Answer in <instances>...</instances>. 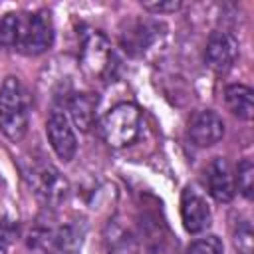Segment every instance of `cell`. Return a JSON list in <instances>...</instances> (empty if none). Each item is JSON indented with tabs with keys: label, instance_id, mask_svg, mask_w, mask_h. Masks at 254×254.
<instances>
[{
	"label": "cell",
	"instance_id": "1",
	"mask_svg": "<svg viewBox=\"0 0 254 254\" xmlns=\"http://www.w3.org/2000/svg\"><path fill=\"white\" fill-rule=\"evenodd\" d=\"M30 127V97L22 81L8 75L0 87V129L10 141H20Z\"/></svg>",
	"mask_w": 254,
	"mask_h": 254
},
{
	"label": "cell",
	"instance_id": "2",
	"mask_svg": "<svg viewBox=\"0 0 254 254\" xmlns=\"http://www.w3.org/2000/svg\"><path fill=\"white\" fill-rule=\"evenodd\" d=\"M141 131V111L135 103L123 101L111 107L103 121H101V133L109 147H125L135 141V137Z\"/></svg>",
	"mask_w": 254,
	"mask_h": 254
},
{
	"label": "cell",
	"instance_id": "3",
	"mask_svg": "<svg viewBox=\"0 0 254 254\" xmlns=\"http://www.w3.org/2000/svg\"><path fill=\"white\" fill-rule=\"evenodd\" d=\"M79 64H81L83 73L93 79H109L113 75L117 60H115L109 40L101 32H93L85 38L81 46Z\"/></svg>",
	"mask_w": 254,
	"mask_h": 254
},
{
	"label": "cell",
	"instance_id": "4",
	"mask_svg": "<svg viewBox=\"0 0 254 254\" xmlns=\"http://www.w3.org/2000/svg\"><path fill=\"white\" fill-rule=\"evenodd\" d=\"M54 42L52 20L46 12H34L28 16H20L18 42L16 48L26 56H38L46 52Z\"/></svg>",
	"mask_w": 254,
	"mask_h": 254
},
{
	"label": "cell",
	"instance_id": "5",
	"mask_svg": "<svg viewBox=\"0 0 254 254\" xmlns=\"http://www.w3.org/2000/svg\"><path fill=\"white\" fill-rule=\"evenodd\" d=\"M46 135H48V141L54 149V153L62 159V161H71L75 157V151H77V139H75V133L69 125V119L65 117L64 111H52L50 117H48V123H46Z\"/></svg>",
	"mask_w": 254,
	"mask_h": 254
},
{
	"label": "cell",
	"instance_id": "6",
	"mask_svg": "<svg viewBox=\"0 0 254 254\" xmlns=\"http://www.w3.org/2000/svg\"><path fill=\"white\" fill-rule=\"evenodd\" d=\"M32 185L36 189V194L52 206H58L60 202L65 200L69 185L64 179V175L52 167V165H42L32 171Z\"/></svg>",
	"mask_w": 254,
	"mask_h": 254
},
{
	"label": "cell",
	"instance_id": "7",
	"mask_svg": "<svg viewBox=\"0 0 254 254\" xmlns=\"http://www.w3.org/2000/svg\"><path fill=\"white\" fill-rule=\"evenodd\" d=\"M181 218L190 234H198L210 226V208L204 196L192 187H187L181 194Z\"/></svg>",
	"mask_w": 254,
	"mask_h": 254
},
{
	"label": "cell",
	"instance_id": "8",
	"mask_svg": "<svg viewBox=\"0 0 254 254\" xmlns=\"http://www.w3.org/2000/svg\"><path fill=\"white\" fill-rule=\"evenodd\" d=\"M206 64L214 71H226L234 65L238 58V42L232 34L228 32H214L210 34L206 42V52H204Z\"/></svg>",
	"mask_w": 254,
	"mask_h": 254
},
{
	"label": "cell",
	"instance_id": "9",
	"mask_svg": "<svg viewBox=\"0 0 254 254\" xmlns=\"http://www.w3.org/2000/svg\"><path fill=\"white\" fill-rule=\"evenodd\" d=\"M224 135V123L216 111H198L189 123V137L196 147H212Z\"/></svg>",
	"mask_w": 254,
	"mask_h": 254
},
{
	"label": "cell",
	"instance_id": "10",
	"mask_svg": "<svg viewBox=\"0 0 254 254\" xmlns=\"http://www.w3.org/2000/svg\"><path fill=\"white\" fill-rule=\"evenodd\" d=\"M206 185H208V192L214 200H218V202L232 200L236 183H234V175L224 159L216 157L210 161V165L206 167Z\"/></svg>",
	"mask_w": 254,
	"mask_h": 254
},
{
	"label": "cell",
	"instance_id": "11",
	"mask_svg": "<svg viewBox=\"0 0 254 254\" xmlns=\"http://www.w3.org/2000/svg\"><path fill=\"white\" fill-rule=\"evenodd\" d=\"M224 101H226V107L230 109L232 115H236L238 119H252L254 115V93L248 85H242V83H234V85H228L224 89Z\"/></svg>",
	"mask_w": 254,
	"mask_h": 254
},
{
	"label": "cell",
	"instance_id": "12",
	"mask_svg": "<svg viewBox=\"0 0 254 254\" xmlns=\"http://www.w3.org/2000/svg\"><path fill=\"white\" fill-rule=\"evenodd\" d=\"M69 115L81 131H89L95 123V109H97V97L93 93H75L71 95L67 103Z\"/></svg>",
	"mask_w": 254,
	"mask_h": 254
},
{
	"label": "cell",
	"instance_id": "13",
	"mask_svg": "<svg viewBox=\"0 0 254 254\" xmlns=\"http://www.w3.org/2000/svg\"><path fill=\"white\" fill-rule=\"evenodd\" d=\"M105 242H107V252L109 254H139V244L133 238V234L129 230H125L119 224H109L107 234H105Z\"/></svg>",
	"mask_w": 254,
	"mask_h": 254
},
{
	"label": "cell",
	"instance_id": "14",
	"mask_svg": "<svg viewBox=\"0 0 254 254\" xmlns=\"http://www.w3.org/2000/svg\"><path fill=\"white\" fill-rule=\"evenodd\" d=\"M81 232L75 224H64L56 228V244L60 254H75L81 246Z\"/></svg>",
	"mask_w": 254,
	"mask_h": 254
},
{
	"label": "cell",
	"instance_id": "15",
	"mask_svg": "<svg viewBox=\"0 0 254 254\" xmlns=\"http://www.w3.org/2000/svg\"><path fill=\"white\" fill-rule=\"evenodd\" d=\"M18 28H20V14H6V16H2V20H0V46L16 48Z\"/></svg>",
	"mask_w": 254,
	"mask_h": 254
},
{
	"label": "cell",
	"instance_id": "16",
	"mask_svg": "<svg viewBox=\"0 0 254 254\" xmlns=\"http://www.w3.org/2000/svg\"><path fill=\"white\" fill-rule=\"evenodd\" d=\"M234 183H238V190L250 198L252 196V190H254V165L250 159H242L238 169H236V177H234Z\"/></svg>",
	"mask_w": 254,
	"mask_h": 254
},
{
	"label": "cell",
	"instance_id": "17",
	"mask_svg": "<svg viewBox=\"0 0 254 254\" xmlns=\"http://www.w3.org/2000/svg\"><path fill=\"white\" fill-rule=\"evenodd\" d=\"M187 254H224V248H222V242L218 236L210 234V236H204V238H198L194 240Z\"/></svg>",
	"mask_w": 254,
	"mask_h": 254
},
{
	"label": "cell",
	"instance_id": "18",
	"mask_svg": "<svg viewBox=\"0 0 254 254\" xmlns=\"http://www.w3.org/2000/svg\"><path fill=\"white\" fill-rule=\"evenodd\" d=\"M234 246L238 250V254H252V246H254V240H252V228L248 222H242L236 232H234Z\"/></svg>",
	"mask_w": 254,
	"mask_h": 254
},
{
	"label": "cell",
	"instance_id": "19",
	"mask_svg": "<svg viewBox=\"0 0 254 254\" xmlns=\"http://www.w3.org/2000/svg\"><path fill=\"white\" fill-rule=\"evenodd\" d=\"M143 8L153 14H171L181 8L179 0H165V2H143Z\"/></svg>",
	"mask_w": 254,
	"mask_h": 254
},
{
	"label": "cell",
	"instance_id": "20",
	"mask_svg": "<svg viewBox=\"0 0 254 254\" xmlns=\"http://www.w3.org/2000/svg\"><path fill=\"white\" fill-rule=\"evenodd\" d=\"M14 226L10 224V222H6V220H2L0 222V242H10L12 238H14Z\"/></svg>",
	"mask_w": 254,
	"mask_h": 254
},
{
	"label": "cell",
	"instance_id": "21",
	"mask_svg": "<svg viewBox=\"0 0 254 254\" xmlns=\"http://www.w3.org/2000/svg\"><path fill=\"white\" fill-rule=\"evenodd\" d=\"M0 254H6V250H4V246L0 244Z\"/></svg>",
	"mask_w": 254,
	"mask_h": 254
}]
</instances>
